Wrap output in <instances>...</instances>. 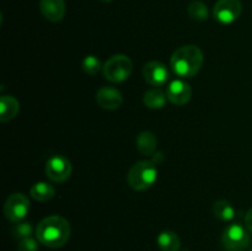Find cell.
<instances>
[{
	"mask_svg": "<svg viewBox=\"0 0 252 251\" xmlns=\"http://www.w3.org/2000/svg\"><path fill=\"white\" fill-rule=\"evenodd\" d=\"M70 231V224L64 217L49 216L38 223L36 228V238L42 245L57 249L68 243Z\"/></svg>",
	"mask_w": 252,
	"mask_h": 251,
	"instance_id": "1",
	"label": "cell"
},
{
	"mask_svg": "<svg viewBox=\"0 0 252 251\" xmlns=\"http://www.w3.org/2000/svg\"><path fill=\"white\" fill-rule=\"evenodd\" d=\"M203 64V53L193 44L180 47L174 52L170 65L174 73L181 78H192L196 75Z\"/></svg>",
	"mask_w": 252,
	"mask_h": 251,
	"instance_id": "2",
	"label": "cell"
},
{
	"mask_svg": "<svg viewBox=\"0 0 252 251\" xmlns=\"http://www.w3.org/2000/svg\"><path fill=\"white\" fill-rule=\"evenodd\" d=\"M157 179V164L150 160H142V161L135 162L127 175L128 186L134 191H145L155 184Z\"/></svg>",
	"mask_w": 252,
	"mask_h": 251,
	"instance_id": "3",
	"label": "cell"
},
{
	"mask_svg": "<svg viewBox=\"0 0 252 251\" xmlns=\"http://www.w3.org/2000/svg\"><path fill=\"white\" fill-rule=\"evenodd\" d=\"M133 70V63L129 57L125 54H116L106 61L102 66L105 79L112 83H122L127 80Z\"/></svg>",
	"mask_w": 252,
	"mask_h": 251,
	"instance_id": "4",
	"label": "cell"
},
{
	"mask_svg": "<svg viewBox=\"0 0 252 251\" xmlns=\"http://www.w3.org/2000/svg\"><path fill=\"white\" fill-rule=\"evenodd\" d=\"M250 234L241 224H230L221 235V244L226 251H244L250 245Z\"/></svg>",
	"mask_w": 252,
	"mask_h": 251,
	"instance_id": "5",
	"label": "cell"
},
{
	"mask_svg": "<svg viewBox=\"0 0 252 251\" xmlns=\"http://www.w3.org/2000/svg\"><path fill=\"white\" fill-rule=\"evenodd\" d=\"M30 199L24 193H12L7 197L4 206V213L7 220L12 223H20L25 219V217L29 213Z\"/></svg>",
	"mask_w": 252,
	"mask_h": 251,
	"instance_id": "6",
	"label": "cell"
},
{
	"mask_svg": "<svg viewBox=\"0 0 252 251\" xmlns=\"http://www.w3.org/2000/svg\"><path fill=\"white\" fill-rule=\"evenodd\" d=\"M243 10L240 0H218L214 5L213 16L220 24H233L239 19Z\"/></svg>",
	"mask_w": 252,
	"mask_h": 251,
	"instance_id": "7",
	"label": "cell"
},
{
	"mask_svg": "<svg viewBox=\"0 0 252 251\" xmlns=\"http://www.w3.org/2000/svg\"><path fill=\"white\" fill-rule=\"evenodd\" d=\"M46 174L53 182H64L71 175V162L63 155H53L47 160Z\"/></svg>",
	"mask_w": 252,
	"mask_h": 251,
	"instance_id": "8",
	"label": "cell"
},
{
	"mask_svg": "<svg viewBox=\"0 0 252 251\" xmlns=\"http://www.w3.org/2000/svg\"><path fill=\"white\" fill-rule=\"evenodd\" d=\"M142 73L144 80L155 88L165 85L169 80V70L164 64L158 61H152L145 64Z\"/></svg>",
	"mask_w": 252,
	"mask_h": 251,
	"instance_id": "9",
	"label": "cell"
},
{
	"mask_svg": "<svg viewBox=\"0 0 252 251\" xmlns=\"http://www.w3.org/2000/svg\"><path fill=\"white\" fill-rule=\"evenodd\" d=\"M166 96L171 103L176 106L186 105L192 97V89L189 83L176 79L167 85Z\"/></svg>",
	"mask_w": 252,
	"mask_h": 251,
	"instance_id": "10",
	"label": "cell"
},
{
	"mask_svg": "<svg viewBox=\"0 0 252 251\" xmlns=\"http://www.w3.org/2000/svg\"><path fill=\"white\" fill-rule=\"evenodd\" d=\"M96 101L105 110L113 111L121 107L123 97L122 94L117 89L111 88V86H103L96 94Z\"/></svg>",
	"mask_w": 252,
	"mask_h": 251,
	"instance_id": "11",
	"label": "cell"
},
{
	"mask_svg": "<svg viewBox=\"0 0 252 251\" xmlns=\"http://www.w3.org/2000/svg\"><path fill=\"white\" fill-rule=\"evenodd\" d=\"M39 10L48 21L59 22L65 15V2L64 0H41Z\"/></svg>",
	"mask_w": 252,
	"mask_h": 251,
	"instance_id": "12",
	"label": "cell"
},
{
	"mask_svg": "<svg viewBox=\"0 0 252 251\" xmlns=\"http://www.w3.org/2000/svg\"><path fill=\"white\" fill-rule=\"evenodd\" d=\"M20 111V103L14 96L2 95L0 98V121L7 122L16 117Z\"/></svg>",
	"mask_w": 252,
	"mask_h": 251,
	"instance_id": "13",
	"label": "cell"
},
{
	"mask_svg": "<svg viewBox=\"0 0 252 251\" xmlns=\"http://www.w3.org/2000/svg\"><path fill=\"white\" fill-rule=\"evenodd\" d=\"M158 246L161 251H179L181 248V240L179 235L171 230H164L158 235Z\"/></svg>",
	"mask_w": 252,
	"mask_h": 251,
	"instance_id": "14",
	"label": "cell"
},
{
	"mask_svg": "<svg viewBox=\"0 0 252 251\" xmlns=\"http://www.w3.org/2000/svg\"><path fill=\"white\" fill-rule=\"evenodd\" d=\"M166 94L160 89H150L144 94L143 102L147 107L152 108V110H158V108L164 107L165 103H166Z\"/></svg>",
	"mask_w": 252,
	"mask_h": 251,
	"instance_id": "15",
	"label": "cell"
},
{
	"mask_svg": "<svg viewBox=\"0 0 252 251\" xmlns=\"http://www.w3.org/2000/svg\"><path fill=\"white\" fill-rule=\"evenodd\" d=\"M30 194L33 199L38 202H47L52 199L56 194V189L52 185L47 182H36L30 189Z\"/></svg>",
	"mask_w": 252,
	"mask_h": 251,
	"instance_id": "16",
	"label": "cell"
},
{
	"mask_svg": "<svg viewBox=\"0 0 252 251\" xmlns=\"http://www.w3.org/2000/svg\"><path fill=\"white\" fill-rule=\"evenodd\" d=\"M157 148V137L152 132H142L137 137V149L143 155H152Z\"/></svg>",
	"mask_w": 252,
	"mask_h": 251,
	"instance_id": "17",
	"label": "cell"
},
{
	"mask_svg": "<svg viewBox=\"0 0 252 251\" xmlns=\"http://www.w3.org/2000/svg\"><path fill=\"white\" fill-rule=\"evenodd\" d=\"M213 213L220 220L230 221L235 217V209L230 202L225 201V199H219V201L214 202Z\"/></svg>",
	"mask_w": 252,
	"mask_h": 251,
	"instance_id": "18",
	"label": "cell"
},
{
	"mask_svg": "<svg viewBox=\"0 0 252 251\" xmlns=\"http://www.w3.org/2000/svg\"><path fill=\"white\" fill-rule=\"evenodd\" d=\"M189 16L194 21H206L208 19V6L201 0H194L187 7Z\"/></svg>",
	"mask_w": 252,
	"mask_h": 251,
	"instance_id": "19",
	"label": "cell"
},
{
	"mask_svg": "<svg viewBox=\"0 0 252 251\" xmlns=\"http://www.w3.org/2000/svg\"><path fill=\"white\" fill-rule=\"evenodd\" d=\"M33 233V228H32L31 223L27 221H20V223H15V226L12 228V235L17 239H25L29 238Z\"/></svg>",
	"mask_w": 252,
	"mask_h": 251,
	"instance_id": "20",
	"label": "cell"
},
{
	"mask_svg": "<svg viewBox=\"0 0 252 251\" xmlns=\"http://www.w3.org/2000/svg\"><path fill=\"white\" fill-rule=\"evenodd\" d=\"M83 70L89 75H95L98 70L101 69V63L98 61L97 57L95 56H88L83 61Z\"/></svg>",
	"mask_w": 252,
	"mask_h": 251,
	"instance_id": "21",
	"label": "cell"
},
{
	"mask_svg": "<svg viewBox=\"0 0 252 251\" xmlns=\"http://www.w3.org/2000/svg\"><path fill=\"white\" fill-rule=\"evenodd\" d=\"M17 251H38V243L32 236L21 239L17 244Z\"/></svg>",
	"mask_w": 252,
	"mask_h": 251,
	"instance_id": "22",
	"label": "cell"
},
{
	"mask_svg": "<svg viewBox=\"0 0 252 251\" xmlns=\"http://www.w3.org/2000/svg\"><path fill=\"white\" fill-rule=\"evenodd\" d=\"M245 224H246V228H248L250 231H252V208L249 209V212L246 213Z\"/></svg>",
	"mask_w": 252,
	"mask_h": 251,
	"instance_id": "23",
	"label": "cell"
},
{
	"mask_svg": "<svg viewBox=\"0 0 252 251\" xmlns=\"http://www.w3.org/2000/svg\"><path fill=\"white\" fill-rule=\"evenodd\" d=\"M100 1H102V2H110V1H112V0H100Z\"/></svg>",
	"mask_w": 252,
	"mask_h": 251,
	"instance_id": "24",
	"label": "cell"
},
{
	"mask_svg": "<svg viewBox=\"0 0 252 251\" xmlns=\"http://www.w3.org/2000/svg\"><path fill=\"white\" fill-rule=\"evenodd\" d=\"M251 251H252V250H251Z\"/></svg>",
	"mask_w": 252,
	"mask_h": 251,
	"instance_id": "25",
	"label": "cell"
}]
</instances>
